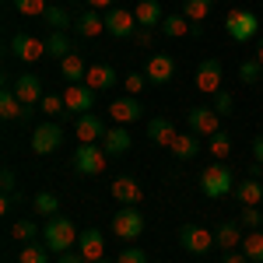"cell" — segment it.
Instances as JSON below:
<instances>
[{
	"mask_svg": "<svg viewBox=\"0 0 263 263\" xmlns=\"http://www.w3.org/2000/svg\"><path fill=\"white\" fill-rule=\"evenodd\" d=\"M46 25H49L53 32H67V28H74V18H70L63 7L49 4V11H46Z\"/></svg>",
	"mask_w": 263,
	"mask_h": 263,
	"instance_id": "obj_34",
	"label": "cell"
},
{
	"mask_svg": "<svg viewBox=\"0 0 263 263\" xmlns=\"http://www.w3.org/2000/svg\"><path fill=\"white\" fill-rule=\"evenodd\" d=\"M109 193H112V197H116L123 207H137V203H141V197H144V190H141V186H137L134 179H130V176H120V179H112Z\"/></svg>",
	"mask_w": 263,
	"mask_h": 263,
	"instance_id": "obj_20",
	"label": "cell"
},
{
	"mask_svg": "<svg viewBox=\"0 0 263 263\" xmlns=\"http://www.w3.org/2000/svg\"><path fill=\"white\" fill-rule=\"evenodd\" d=\"M242 224L239 221H221L218 228H214V246L221 249V253H235L239 246H242Z\"/></svg>",
	"mask_w": 263,
	"mask_h": 263,
	"instance_id": "obj_19",
	"label": "cell"
},
{
	"mask_svg": "<svg viewBox=\"0 0 263 263\" xmlns=\"http://www.w3.org/2000/svg\"><path fill=\"white\" fill-rule=\"evenodd\" d=\"M99 263H116V260H109V256H105V260H99Z\"/></svg>",
	"mask_w": 263,
	"mask_h": 263,
	"instance_id": "obj_52",
	"label": "cell"
},
{
	"mask_svg": "<svg viewBox=\"0 0 263 263\" xmlns=\"http://www.w3.org/2000/svg\"><path fill=\"white\" fill-rule=\"evenodd\" d=\"M207 147H211V155H214V162H224V158L232 155V137H228L224 130H218V134L211 137V144H207Z\"/></svg>",
	"mask_w": 263,
	"mask_h": 263,
	"instance_id": "obj_37",
	"label": "cell"
},
{
	"mask_svg": "<svg viewBox=\"0 0 263 263\" xmlns=\"http://www.w3.org/2000/svg\"><path fill=\"white\" fill-rule=\"evenodd\" d=\"M88 4H91V11H105V7H109L112 0H88Z\"/></svg>",
	"mask_w": 263,
	"mask_h": 263,
	"instance_id": "obj_50",
	"label": "cell"
},
{
	"mask_svg": "<svg viewBox=\"0 0 263 263\" xmlns=\"http://www.w3.org/2000/svg\"><path fill=\"white\" fill-rule=\"evenodd\" d=\"M144 78H147V84H168L176 78V60L165 57V53H155L144 67Z\"/></svg>",
	"mask_w": 263,
	"mask_h": 263,
	"instance_id": "obj_15",
	"label": "cell"
},
{
	"mask_svg": "<svg viewBox=\"0 0 263 263\" xmlns=\"http://www.w3.org/2000/svg\"><path fill=\"white\" fill-rule=\"evenodd\" d=\"M32 207H35V214H39V218H53V214L60 211V200H57V193L42 190V193H35V200H32Z\"/></svg>",
	"mask_w": 263,
	"mask_h": 263,
	"instance_id": "obj_31",
	"label": "cell"
},
{
	"mask_svg": "<svg viewBox=\"0 0 263 263\" xmlns=\"http://www.w3.org/2000/svg\"><path fill=\"white\" fill-rule=\"evenodd\" d=\"M141 112H144V105L134 99V95L109 102V120L120 123V126H126V123H137V120H141Z\"/></svg>",
	"mask_w": 263,
	"mask_h": 263,
	"instance_id": "obj_18",
	"label": "cell"
},
{
	"mask_svg": "<svg viewBox=\"0 0 263 263\" xmlns=\"http://www.w3.org/2000/svg\"><path fill=\"white\" fill-rule=\"evenodd\" d=\"M134 18H137L141 28H158V25L165 21L162 4H158V0H141V4H137V11H134Z\"/></svg>",
	"mask_w": 263,
	"mask_h": 263,
	"instance_id": "obj_26",
	"label": "cell"
},
{
	"mask_svg": "<svg viewBox=\"0 0 263 263\" xmlns=\"http://www.w3.org/2000/svg\"><path fill=\"white\" fill-rule=\"evenodd\" d=\"M60 263H88L81 256V253H74V249H70V253H60Z\"/></svg>",
	"mask_w": 263,
	"mask_h": 263,
	"instance_id": "obj_46",
	"label": "cell"
},
{
	"mask_svg": "<svg viewBox=\"0 0 263 263\" xmlns=\"http://www.w3.org/2000/svg\"><path fill=\"white\" fill-rule=\"evenodd\" d=\"M179 162H190V158H197V151H200V141H197V134H179L172 147H168Z\"/></svg>",
	"mask_w": 263,
	"mask_h": 263,
	"instance_id": "obj_29",
	"label": "cell"
},
{
	"mask_svg": "<svg viewBox=\"0 0 263 263\" xmlns=\"http://www.w3.org/2000/svg\"><path fill=\"white\" fill-rule=\"evenodd\" d=\"M158 28H162V35H168V39H182V35H190V32H193V35L200 32V25H193L186 14H165V21Z\"/></svg>",
	"mask_w": 263,
	"mask_h": 263,
	"instance_id": "obj_24",
	"label": "cell"
},
{
	"mask_svg": "<svg viewBox=\"0 0 263 263\" xmlns=\"http://www.w3.org/2000/svg\"><path fill=\"white\" fill-rule=\"evenodd\" d=\"M144 84H147V78H144V74H137V70H130V74L123 78V88H126V95H134V99H137V95L144 91Z\"/></svg>",
	"mask_w": 263,
	"mask_h": 263,
	"instance_id": "obj_41",
	"label": "cell"
},
{
	"mask_svg": "<svg viewBox=\"0 0 263 263\" xmlns=\"http://www.w3.org/2000/svg\"><path fill=\"white\" fill-rule=\"evenodd\" d=\"M105 130H109V126H105L95 112H84V116L74 120V134H78V141H81V144H99L102 137H105Z\"/></svg>",
	"mask_w": 263,
	"mask_h": 263,
	"instance_id": "obj_17",
	"label": "cell"
},
{
	"mask_svg": "<svg viewBox=\"0 0 263 263\" xmlns=\"http://www.w3.org/2000/svg\"><path fill=\"white\" fill-rule=\"evenodd\" d=\"M232 105H235V102H232V95H228V91H218V95H214V105H211V109H214V112H218V116H228V112H232Z\"/></svg>",
	"mask_w": 263,
	"mask_h": 263,
	"instance_id": "obj_43",
	"label": "cell"
},
{
	"mask_svg": "<svg viewBox=\"0 0 263 263\" xmlns=\"http://www.w3.org/2000/svg\"><path fill=\"white\" fill-rule=\"evenodd\" d=\"M116 263H147V256H144V249H137V246H123Z\"/></svg>",
	"mask_w": 263,
	"mask_h": 263,
	"instance_id": "obj_42",
	"label": "cell"
},
{
	"mask_svg": "<svg viewBox=\"0 0 263 263\" xmlns=\"http://www.w3.org/2000/svg\"><path fill=\"white\" fill-rule=\"evenodd\" d=\"M134 39H137V46H151V32L144 28V32H137V35H134Z\"/></svg>",
	"mask_w": 263,
	"mask_h": 263,
	"instance_id": "obj_49",
	"label": "cell"
},
{
	"mask_svg": "<svg viewBox=\"0 0 263 263\" xmlns=\"http://www.w3.org/2000/svg\"><path fill=\"white\" fill-rule=\"evenodd\" d=\"M39 109L46 112V116H60V112H67V105H63V95H42Z\"/></svg>",
	"mask_w": 263,
	"mask_h": 263,
	"instance_id": "obj_40",
	"label": "cell"
},
{
	"mask_svg": "<svg viewBox=\"0 0 263 263\" xmlns=\"http://www.w3.org/2000/svg\"><path fill=\"white\" fill-rule=\"evenodd\" d=\"M239 81L242 84H263V63L256 60V57L242 60V67H239Z\"/></svg>",
	"mask_w": 263,
	"mask_h": 263,
	"instance_id": "obj_35",
	"label": "cell"
},
{
	"mask_svg": "<svg viewBox=\"0 0 263 263\" xmlns=\"http://www.w3.org/2000/svg\"><path fill=\"white\" fill-rule=\"evenodd\" d=\"M78 253H81L88 263L105 260V235H102L99 228H84L81 239H78Z\"/></svg>",
	"mask_w": 263,
	"mask_h": 263,
	"instance_id": "obj_16",
	"label": "cell"
},
{
	"mask_svg": "<svg viewBox=\"0 0 263 263\" xmlns=\"http://www.w3.org/2000/svg\"><path fill=\"white\" fill-rule=\"evenodd\" d=\"M253 57H256V60L263 63V39H260V46H256V53H253Z\"/></svg>",
	"mask_w": 263,
	"mask_h": 263,
	"instance_id": "obj_51",
	"label": "cell"
},
{
	"mask_svg": "<svg viewBox=\"0 0 263 263\" xmlns=\"http://www.w3.org/2000/svg\"><path fill=\"white\" fill-rule=\"evenodd\" d=\"M176 137H179V134H176V126H172L168 116H155V120L147 123V141H151V144H158V147H172Z\"/></svg>",
	"mask_w": 263,
	"mask_h": 263,
	"instance_id": "obj_22",
	"label": "cell"
},
{
	"mask_svg": "<svg viewBox=\"0 0 263 263\" xmlns=\"http://www.w3.org/2000/svg\"><path fill=\"white\" fill-rule=\"evenodd\" d=\"M11 53H14L21 63H35V60L46 57V39H35V35H28V32H18V35L11 39Z\"/></svg>",
	"mask_w": 263,
	"mask_h": 263,
	"instance_id": "obj_12",
	"label": "cell"
},
{
	"mask_svg": "<svg viewBox=\"0 0 263 263\" xmlns=\"http://www.w3.org/2000/svg\"><path fill=\"white\" fill-rule=\"evenodd\" d=\"M11 235H14L18 242H35V239H39V224L35 221H14Z\"/></svg>",
	"mask_w": 263,
	"mask_h": 263,
	"instance_id": "obj_39",
	"label": "cell"
},
{
	"mask_svg": "<svg viewBox=\"0 0 263 263\" xmlns=\"http://www.w3.org/2000/svg\"><path fill=\"white\" fill-rule=\"evenodd\" d=\"M200 190H203V197H207V200H221V197H228V193L235 190L232 172H228L221 162L207 165V168L200 172Z\"/></svg>",
	"mask_w": 263,
	"mask_h": 263,
	"instance_id": "obj_2",
	"label": "cell"
},
{
	"mask_svg": "<svg viewBox=\"0 0 263 263\" xmlns=\"http://www.w3.org/2000/svg\"><path fill=\"white\" fill-rule=\"evenodd\" d=\"M186 123H190V134H197V137H214L221 130V116L211 105H193L186 112Z\"/></svg>",
	"mask_w": 263,
	"mask_h": 263,
	"instance_id": "obj_8",
	"label": "cell"
},
{
	"mask_svg": "<svg viewBox=\"0 0 263 263\" xmlns=\"http://www.w3.org/2000/svg\"><path fill=\"white\" fill-rule=\"evenodd\" d=\"M224 263H249L246 253H224Z\"/></svg>",
	"mask_w": 263,
	"mask_h": 263,
	"instance_id": "obj_48",
	"label": "cell"
},
{
	"mask_svg": "<svg viewBox=\"0 0 263 263\" xmlns=\"http://www.w3.org/2000/svg\"><path fill=\"white\" fill-rule=\"evenodd\" d=\"M11 88H14V95L21 99V105H25V109L39 105L42 95H46V91H42V78H39V74H18V78L11 81Z\"/></svg>",
	"mask_w": 263,
	"mask_h": 263,
	"instance_id": "obj_13",
	"label": "cell"
},
{
	"mask_svg": "<svg viewBox=\"0 0 263 263\" xmlns=\"http://www.w3.org/2000/svg\"><path fill=\"white\" fill-rule=\"evenodd\" d=\"M232 193H235V200L242 203V207H256V203L263 200V182L249 176V179H242L235 190H232Z\"/></svg>",
	"mask_w": 263,
	"mask_h": 263,
	"instance_id": "obj_27",
	"label": "cell"
},
{
	"mask_svg": "<svg viewBox=\"0 0 263 263\" xmlns=\"http://www.w3.org/2000/svg\"><path fill=\"white\" fill-rule=\"evenodd\" d=\"M239 224H246V228H260V224H263L260 207H242V221H239Z\"/></svg>",
	"mask_w": 263,
	"mask_h": 263,
	"instance_id": "obj_44",
	"label": "cell"
},
{
	"mask_svg": "<svg viewBox=\"0 0 263 263\" xmlns=\"http://www.w3.org/2000/svg\"><path fill=\"white\" fill-rule=\"evenodd\" d=\"M70 4H74V0H70Z\"/></svg>",
	"mask_w": 263,
	"mask_h": 263,
	"instance_id": "obj_53",
	"label": "cell"
},
{
	"mask_svg": "<svg viewBox=\"0 0 263 263\" xmlns=\"http://www.w3.org/2000/svg\"><path fill=\"white\" fill-rule=\"evenodd\" d=\"M78 228H74V221L70 218H60V214H53L49 221H46V228H42V242L49 246V253H70L74 246H78Z\"/></svg>",
	"mask_w": 263,
	"mask_h": 263,
	"instance_id": "obj_1",
	"label": "cell"
},
{
	"mask_svg": "<svg viewBox=\"0 0 263 263\" xmlns=\"http://www.w3.org/2000/svg\"><path fill=\"white\" fill-rule=\"evenodd\" d=\"M63 105H67V112L78 120V116H84V112L95 109V91H91L88 84H67V88H63Z\"/></svg>",
	"mask_w": 263,
	"mask_h": 263,
	"instance_id": "obj_9",
	"label": "cell"
},
{
	"mask_svg": "<svg viewBox=\"0 0 263 263\" xmlns=\"http://www.w3.org/2000/svg\"><path fill=\"white\" fill-rule=\"evenodd\" d=\"M221 78H224L221 60H218V57H207V60H200V67H197L193 84H197V91H203V95H218V91H221Z\"/></svg>",
	"mask_w": 263,
	"mask_h": 263,
	"instance_id": "obj_7",
	"label": "cell"
},
{
	"mask_svg": "<svg viewBox=\"0 0 263 263\" xmlns=\"http://www.w3.org/2000/svg\"><path fill=\"white\" fill-rule=\"evenodd\" d=\"M224 32H228V39L232 42H249L256 32H260V18L253 14V11H228L224 14Z\"/></svg>",
	"mask_w": 263,
	"mask_h": 263,
	"instance_id": "obj_4",
	"label": "cell"
},
{
	"mask_svg": "<svg viewBox=\"0 0 263 263\" xmlns=\"http://www.w3.org/2000/svg\"><path fill=\"white\" fill-rule=\"evenodd\" d=\"M4 193H18V182H14V168H4Z\"/></svg>",
	"mask_w": 263,
	"mask_h": 263,
	"instance_id": "obj_45",
	"label": "cell"
},
{
	"mask_svg": "<svg viewBox=\"0 0 263 263\" xmlns=\"http://www.w3.org/2000/svg\"><path fill=\"white\" fill-rule=\"evenodd\" d=\"M46 57L67 60V57H70V35H67V32H53V35L46 39Z\"/></svg>",
	"mask_w": 263,
	"mask_h": 263,
	"instance_id": "obj_30",
	"label": "cell"
},
{
	"mask_svg": "<svg viewBox=\"0 0 263 263\" xmlns=\"http://www.w3.org/2000/svg\"><path fill=\"white\" fill-rule=\"evenodd\" d=\"M105 158H109V155H105L102 144H78V151H74L70 162H74V172H78V176H102L105 165H109Z\"/></svg>",
	"mask_w": 263,
	"mask_h": 263,
	"instance_id": "obj_3",
	"label": "cell"
},
{
	"mask_svg": "<svg viewBox=\"0 0 263 263\" xmlns=\"http://www.w3.org/2000/svg\"><path fill=\"white\" fill-rule=\"evenodd\" d=\"M99 144L105 147V155H109V158H123V155L134 147V134H130L126 126L116 123V126H109V130H105V137H102Z\"/></svg>",
	"mask_w": 263,
	"mask_h": 263,
	"instance_id": "obj_14",
	"label": "cell"
},
{
	"mask_svg": "<svg viewBox=\"0 0 263 263\" xmlns=\"http://www.w3.org/2000/svg\"><path fill=\"white\" fill-rule=\"evenodd\" d=\"M242 253L249 256V263H263V232H246V239H242Z\"/></svg>",
	"mask_w": 263,
	"mask_h": 263,
	"instance_id": "obj_32",
	"label": "cell"
},
{
	"mask_svg": "<svg viewBox=\"0 0 263 263\" xmlns=\"http://www.w3.org/2000/svg\"><path fill=\"white\" fill-rule=\"evenodd\" d=\"M179 246L186 253H193V256H203V253L214 249V232L203 228V224H197V221H190V224L179 228Z\"/></svg>",
	"mask_w": 263,
	"mask_h": 263,
	"instance_id": "obj_6",
	"label": "cell"
},
{
	"mask_svg": "<svg viewBox=\"0 0 263 263\" xmlns=\"http://www.w3.org/2000/svg\"><path fill=\"white\" fill-rule=\"evenodd\" d=\"M63 144V126L60 123H42V126H35L32 130V151L35 155H49V151H57Z\"/></svg>",
	"mask_w": 263,
	"mask_h": 263,
	"instance_id": "obj_11",
	"label": "cell"
},
{
	"mask_svg": "<svg viewBox=\"0 0 263 263\" xmlns=\"http://www.w3.org/2000/svg\"><path fill=\"white\" fill-rule=\"evenodd\" d=\"M84 74H88V63H84L78 53H70L67 60H60V78H63L67 84H81Z\"/></svg>",
	"mask_w": 263,
	"mask_h": 263,
	"instance_id": "obj_28",
	"label": "cell"
},
{
	"mask_svg": "<svg viewBox=\"0 0 263 263\" xmlns=\"http://www.w3.org/2000/svg\"><path fill=\"white\" fill-rule=\"evenodd\" d=\"M14 11L18 14H28V18H46L49 4L46 0H14Z\"/></svg>",
	"mask_w": 263,
	"mask_h": 263,
	"instance_id": "obj_38",
	"label": "cell"
},
{
	"mask_svg": "<svg viewBox=\"0 0 263 263\" xmlns=\"http://www.w3.org/2000/svg\"><path fill=\"white\" fill-rule=\"evenodd\" d=\"M81 84H88L91 91H109V88L116 84V70H112L109 63H91Z\"/></svg>",
	"mask_w": 263,
	"mask_h": 263,
	"instance_id": "obj_21",
	"label": "cell"
},
{
	"mask_svg": "<svg viewBox=\"0 0 263 263\" xmlns=\"http://www.w3.org/2000/svg\"><path fill=\"white\" fill-rule=\"evenodd\" d=\"M211 7H214V0H182V14L193 21V25H200L211 14Z\"/></svg>",
	"mask_w": 263,
	"mask_h": 263,
	"instance_id": "obj_33",
	"label": "cell"
},
{
	"mask_svg": "<svg viewBox=\"0 0 263 263\" xmlns=\"http://www.w3.org/2000/svg\"><path fill=\"white\" fill-rule=\"evenodd\" d=\"M253 158H256V165H263V134L253 141Z\"/></svg>",
	"mask_w": 263,
	"mask_h": 263,
	"instance_id": "obj_47",
	"label": "cell"
},
{
	"mask_svg": "<svg viewBox=\"0 0 263 263\" xmlns=\"http://www.w3.org/2000/svg\"><path fill=\"white\" fill-rule=\"evenodd\" d=\"M18 263H49V246H35V242H25L18 253Z\"/></svg>",
	"mask_w": 263,
	"mask_h": 263,
	"instance_id": "obj_36",
	"label": "cell"
},
{
	"mask_svg": "<svg viewBox=\"0 0 263 263\" xmlns=\"http://www.w3.org/2000/svg\"><path fill=\"white\" fill-rule=\"evenodd\" d=\"M28 112H32V109L21 105V99L14 95V88L4 84V91H0V116H4V120H25Z\"/></svg>",
	"mask_w": 263,
	"mask_h": 263,
	"instance_id": "obj_25",
	"label": "cell"
},
{
	"mask_svg": "<svg viewBox=\"0 0 263 263\" xmlns=\"http://www.w3.org/2000/svg\"><path fill=\"white\" fill-rule=\"evenodd\" d=\"M105 32H109L112 39H134V35H137V18H134V11H123V7L105 11Z\"/></svg>",
	"mask_w": 263,
	"mask_h": 263,
	"instance_id": "obj_10",
	"label": "cell"
},
{
	"mask_svg": "<svg viewBox=\"0 0 263 263\" xmlns=\"http://www.w3.org/2000/svg\"><path fill=\"white\" fill-rule=\"evenodd\" d=\"M74 32H78L81 39H95V35H102V32H105V14H99V11H84V14H78V18H74Z\"/></svg>",
	"mask_w": 263,
	"mask_h": 263,
	"instance_id": "obj_23",
	"label": "cell"
},
{
	"mask_svg": "<svg viewBox=\"0 0 263 263\" xmlns=\"http://www.w3.org/2000/svg\"><path fill=\"white\" fill-rule=\"evenodd\" d=\"M144 232V218L137 207H120L116 214H112V235L120 239V242H137Z\"/></svg>",
	"mask_w": 263,
	"mask_h": 263,
	"instance_id": "obj_5",
	"label": "cell"
}]
</instances>
